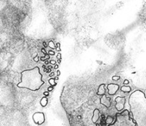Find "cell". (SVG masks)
<instances>
[{"label": "cell", "instance_id": "cell-1", "mask_svg": "<svg viewBox=\"0 0 146 126\" xmlns=\"http://www.w3.org/2000/svg\"><path fill=\"white\" fill-rule=\"evenodd\" d=\"M131 114L136 126H146V96L143 91L135 90L128 99Z\"/></svg>", "mask_w": 146, "mask_h": 126}, {"label": "cell", "instance_id": "cell-2", "mask_svg": "<svg viewBox=\"0 0 146 126\" xmlns=\"http://www.w3.org/2000/svg\"><path fill=\"white\" fill-rule=\"evenodd\" d=\"M42 77L38 66L24 70L21 73V81L17 86L21 88H27L31 91H37L45 84L42 80Z\"/></svg>", "mask_w": 146, "mask_h": 126}, {"label": "cell", "instance_id": "cell-3", "mask_svg": "<svg viewBox=\"0 0 146 126\" xmlns=\"http://www.w3.org/2000/svg\"><path fill=\"white\" fill-rule=\"evenodd\" d=\"M98 125L102 126L100 124H98ZM108 126H136V123L133 120L131 113L125 109L121 113L115 114V121Z\"/></svg>", "mask_w": 146, "mask_h": 126}, {"label": "cell", "instance_id": "cell-4", "mask_svg": "<svg viewBox=\"0 0 146 126\" xmlns=\"http://www.w3.org/2000/svg\"><path fill=\"white\" fill-rule=\"evenodd\" d=\"M114 101H115V107L117 111L118 112H121V111H124L125 103H126V98H125V97L117 96Z\"/></svg>", "mask_w": 146, "mask_h": 126}, {"label": "cell", "instance_id": "cell-5", "mask_svg": "<svg viewBox=\"0 0 146 126\" xmlns=\"http://www.w3.org/2000/svg\"><path fill=\"white\" fill-rule=\"evenodd\" d=\"M33 121H34V123L38 125H42L45 122V115L44 113L41 112H37L33 115L32 116Z\"/></svg>", "mask_w": 146, "mask_h": 126}, {"label": "cell", "instance_id": "cell-6", "mask_svg": "<svg viewBox=\"0 0 146 126\" xmlns=\"http://www.w3.org/2000/svg\"><path fill=\"white\" fill-rule=\"evenodd\" d=\"M120 86L115 84H109L107 86V89H108V94L109 95H114L116 94L118 90L120 89Z\"/></svg>", "mask_w": 146, "mask_h": 126}, {"label": "cell", "instance_id": "cell-7", "mask_svg": "<svg viewBox=\"0 0 146 126\" xmlns=\"http://www.w3.org/2000/svg\"><path fill=\"white\" fill-rule=\"evenodd\" d=\"M100 103L107 108H109L111 105V98L107 96L106 94L104 95H103L102 97H101V98H100Z\"/></svg>", "mask_w": 146, "mask_h": 126}, {"label": "cell", "instance_id": "cell-8", "mask_svg": "<svg viewBox=\"0 0 146 126\" xmlns=\"http://www.w3.org/2000/svg\"><path fill=\"white\" fill-rule=\"evenodd\" d=\"M100 115H101V113H100L99 109L98 108H96L94 111V113H93V116L91 120H92V122L94 123V124H97L98 120L100 118Z\"/></svg>", "mask_w": 146, "mask_h": 126}, {"label": "cell", "instance_id": "cell-9", "mask_svg": "<svg viewBox=\"0 0 146 126\" xmlns=\"http://www.w3.org/2000/svg\"><path fill=\"white\" fill-rule=\"evenodd\" d=\"M106 94V84H102L99 86L97 91V95L103 96Z\"/></svg>", "mask_w": 146, "mask_h": 126}, {"label": "cell", "instance_id": "cell-10", "mask_svg": "<svg viewBox=\"0 0 146 126\" xmlns=\"http://www.w3.org/2000/svg\"><path fill=\"white\" fill-rule=\"evenodd\" d=\"M121 91H122V92L123 93H130L131 92V91H132V88H131V87L130 86H127V85H124L123 86L121 87Z\"/></svg>", "mask_w": 146, "mask_h": 126}, {"label": "cell", "instance_id": "cell-11", "mask_svg": "<svg viewBox=\"0 0 146 126\" xmlns=\"http://www.w3.org/2000/svg\"><path fill=\"white\" fill-rule=\"evenodd\" d=\"M47 103H48V99H47L46 96H44L41 98V100H40V104H41V106L46 107V106Z\"/></svg>", "mask_w": 146, "mask_h": 126}, {"label": "cell", "instance_id": "cell-12", "mask_svg": "<svg viewBox=\"0 0 146 126\" xmlns=\"http://www.w3.org/2000/svg\"><path fill=\"white\" fill-rule=\"evenodd\" d=\"M113 121H114L113 117L111 116V115H108V116L107 117L106 120V123L107 126L111 125V124L113 123Z\"/></svg>", "mask_w": 146, "mask_h": 126}, {"label": "cell", "instance_id": "cell-13", "mask_svg": "<svg viewBox=\"0 0 146 126\" xmlns=\"http://www.w3.org/2000/svg\"><path fill=\"white\" fill-rule=\"evenodd\" d=\"M48 83H49L50 85H51V86H53V87L56 86L57 85V81H56L55 78H49V80H48Z\"/></svg>", "mask_w": 146, "mask_h": 126}, {"label": "cell", "instance_id": "cell-14", "mask_svg": "<svg viewBox=\"0 0 146 126\" xmlns=\"http://www.w3.org/2000/svg\"><path fill=\"white\" fill-rule=\"evenodd\" d=\"M48 47H50V48H51V49H56L55 44H54V41H53L52 40H51V41H49V42H48Z\"/></svg>", "mask_w": 146, "mask_h": 126}, {"label": "cell", "instance_id": "cell-15", "mask_svg": "<svg viewBox=\"0 0 146 126\" xmlns=\"http://www.w3.org/2000/svg\"><path fill=\"white\" fill-rule=\"evenodd\" d=\"M50 58V55L48 54H47L46 55H45V56L41 57L40 58V60L41 61H46V60H48Z\"/></svg>", "mask_w": 146, "mask_h": 126}, {"label": "cell", "instance_id": "cell-16", "mask_svg": "<svg viewBox=\"0 0 146 126\" xmlns=\"http://www.w3.org/2000/svg\"><path fill=\"white\" fill-rule=\"evenodd\" d=\"M120 78H121V77H120L119 76H114L112 77V80H113V81H118V80H119Z\"/></svg>", "mask_w": 146, "mask_h": 126}, {"label": "cell", "instance_id": "cell-17", "mask_svg": "<svg viewBox=\"0 0 146 126\" xmlns=\"http://www.w3.org/2000/svg\"><path fill=\"white\" fill-rule=\"evenodd\" d=\"M56 46V50L58 51H61V48H60L61 46H60V43H57Z\"/></svg>", "mask_w": 146, "mask_h": 126}, {"label": "cell", "instance_id": "cell-18", "mask_svg": "<svg viewBox=\"0 0 146 126\" xmlns=\"http://www.w3.org/2000/svg\"><path fill=\"white\" fill-rule=\"evenodd\" d=\"M48 54L50 56H54L55 55V51H54L53 50H50V51H48Z\"/></svg>", "mask_w": 146, "mask_h": 126}, {"label": "cell", "instance_id": "cell-19", "mask_svg": "<svg viewBox=\"0 0 146 126\" xmlns=\"http://www.w3.org/2000/svg\"><path fill=\"white\" fill-rule=\"evenodd\" d=\"M34 61H35V62H38V61H39V57H38V54H36V56L34 58Z\"/></svg>", "mask_w": 146, "mask_h": 126}, {"label": "cell", "instance_id": "cell-20", "mask_svg": "<svg viewBox=\"0 0 146 126\" xmlns=\"http://www.w3.org/2000/svg\"><path fill=\"white\" fill-rule=\"evenodd\" d=\"M56 61H54V60H51V61H49V64H51V65H54V66H55L56 64Z\"/></svg>", "mask_w": 146, "mask_h": 126}, {"label": "cell", "instance_id": "cell-21", "mask_svg": "<svg viewBox=\"0 0 146 126\" xmlns=\"http://www.w3.org/2000/svg\"><path fill=\"white\" fill-rule=\"evenodd\" d=\"M41 51H42V53L44 54V55H46V54H48V53H47L46 51V48H41Z\"/></svg>", "mask_w": 146, "mask_h": 126}, {"label": "cell", "instance_id": "cell-22", "mask_svg": "<svg viewBox=\"0 0 146 126\" xmlns=\"http://www.w3.org/2000/svg\"><path fill=\"white\" fill-rule=\"evenodd\" d=\"M53 90H54V87L51 86L48 88V92H51V91H52Z\"/></svg>", "mask_w": 146, "mask_h": 126}, {"label": "cell", "instance_id": "cell-23", "mask_svg": "<svg viewBox=\"0 0 146 126\" xmlns=\"http://www.w3.org/2000/svg\"><path fill=\"white\" fill-rule=\"evenodd\" d=\"M56 58H58V59H62V58H61V53H58V54H57Z\"/></svg>", "mask_w": 146, "mask_h": 126}, {"label": "cell", "instance_id": "cell-24", "mask_svg": "<svg viewBox=\"0 0 146 126\" xmlns=\"http://www.w3.org/2000/svg\"><path fill=\"white\" fill-rule=\"evenodd\" d=\"M123 84L124 85H128L129 84V81L128 80H125V81H123Z\"/></svg>", "mask_w": 146, "mask_h": 126}, {"label": "cell", "instance_id": "cell-25", "mask_svg": "<svg viewBox=\"0 0 146 126\" xmlns=\"http://www.w3.org/2000/svg\"><path fill=\"white\" fill-rule=\"evenodd\" d=\"M54 76H55V73H54V72H51V73H50V74H49V77H50V78H52V77H54Z\"/></svg>", "mask_w": 146, "mask_h": 126}, {"label": "cell", "instance_id": "cell-26", "mask_svg": "<svg viewBox=\"0 0 146 126\" xmlns=\"http://www.w3.org/2000/svg\"><path fill=\"white\" fill-rule=\"evenodd\" d=\"M43 45H44V48H46L48 46V45H47V44L46 43V41H44V42H43Z\"/></svg>", "mask_w": 146, "mask_h": 126}, {"label": "cell", "instance_id": "cell-27", "mask_svg": "<svg viewBox=\"0 0 146 126\" xmlns=\"http://www.w3.org/2000/svg\"><path fill=\"white\" fill-rule=\"evenodd\" d=\"M44 96H48V95H49V92L48 91H46V92H44Z\"/></svg>", "mask_w": 146, "mask_h": 126}, {"label": "cell", "instance_id": "cell-28", "mask_svg": "<svg viewBox=\"0 0 146 126\" xmlns=\"http://www.w3.org/2000/svg\"><path fill=\"white\" fill-rule=\"evenodd\" d=\"M58 66H59V64H56V65L54 66V69H56V70H58Z\"/></svg>", "mask_w": 146, "mask_h": 126}, {"label": "cell", "instance_id": "cell-29", "mask_svg": "<svg viewBox=\"0 0 146 126\" xmlns=\"http://www.w3.org/2000/svg\"><path fill=\"white\" fill-rule=\"evenodd\" d=\"M60 75H61V71H60L59 70H57V71H56V76H59Z\"/></svg>", "mask_w": 146, "mask_h": 126}, {"label": "cell", "instance_id": "cell-30", "mask_svg": "<svg viewBox=\"0 0 146 126\" xmlns=\"http://www.w3.org/2000/svg\"><path fill=\"white\" fill-rule=\"evenodd\" d=\"M48 64H49V61H48V60H46V61H44V64H46V65H48Z\"/></svg>", "mask_w": 146, "mask_h": 126}, {"label": "cell", "instance_id": "cell-31", "mask_svg": "<svg viewBox=\"0 0 146 126\" xmlns=\"http://www.w3.org/2000/svg\"><path fill=\"white\" fill-rule=\"evenodd\" d=\"M62 59H58V61H57V63H58V64H61V61Z\"/></svg>", "mask_w": 146, "mask_h": 126}, {"label": "cell", "instance_id": "cell-32", "mask_svg": "<svg viewBox=\"0 0 146 126\" xmlns=\"http://www.w3.org/2000/svg\"><path fill=\"white\" fill-rule=\"evenodd\" d=\"M47 68H50V69H52L53 66H52V65H51V66H47Z\"/></svg>", "mask_w": 146, "mask_h": 126}, {"label": "cell", "instance_id": "cell-33", "mask_svg": "<svg viewBox=\"0 0 146 126\" xmlns=\"http://www.w3.org/2000/svg\"><path fill=\"white\" fill-rule=\"evenodd\" d=\"M55 78V80H56V81H58V76H56L55 77V78Z\"/></svg>", "mask_w": 146, "mask_h": 126}, {"label": "cell", "instance_id": "cell-34", "mask_svg": "<svg viewBox=\"0 0 146 126\" xmlns=\"http://www.w3.org/2000/svg\"><path fill=\"white\" fill-rule=\"evenodd\" d=\"M43 68H46V64H44V65H43Z\"/></svg>", "mask_w": 146, "mask_h": 126}]
</instances>
